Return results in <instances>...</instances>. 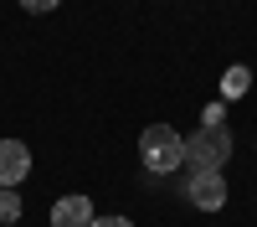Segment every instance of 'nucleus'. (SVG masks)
Instances as JSON below:
<instances>
[{
	"instance_id": "obj_8",
	"label": "nucleus",
	"mask_w": 257,
	"mask_h": 227,
	"mask_svg": "<svg viewBox=\"0 0 257 227\" xmlns=\"http://www.w3.org/2000/svg\"><path fill=\"white\" fill-rule=\"evenodd\" d=\"M21 6H26L31 16H52V11H57V0H21Z\"/></svg>"
},
{
	"instance_id": "obj_7",
	"label": "nucleus",
	"mask_w": 257,
	"mask_h": 227,
	"mask_svg": "<svg viewBox=\"0 0 257 227\" xmlns=\"http://www.w3.org/2000/svg\"><path fill=\"white\" fill-rule=\"evenodd\" d=\"M247 83H252V78H247V67H231V72H226V98L247 93Z\"/></svg>"
},
{
	"instance_id": "obj_9",
	"label": "nucleus",
	"mask_w": 257,
	"mask_h": 227,
	"mask_svg": "<svg viewBox=\"0 0 257 227\" xmlns=\"http://www.w3.org/2000/svg\"><path fill=\"white\" fill-rule=\"evenodd\" d=\"M88 227H134V222H128V217H93Z\"/></svg>"
},
{
	"instance_id": "obj_6",
	"label": "nucleus",
	"mask_w": 257,
	"mask_h": 227,
	"mask_svg": "<svg viewBox=\"0 0 257 227\" xmlns=\"http://www.w3.org/2000/svg\"><path fill=\"white\" fill-rule=\"evenodd\" d=\"M21 217V196H16V186H0V222H16Z\"/></svg>"
},
{
	"instance_id": "obj_4",
	"label": "nucleus",
	"mask_w": 257,
	"mask_h": 227,
	"mask_svg": "<svg viewBox=\"0 0 257 227\" xmlns=\"http://www.w3.org/2000/svg\"><path fill=\"white\" fill-rule=\"evenodd\" d=\"M26 171H31V150H26V139H0V186L26 181Z\"/></svg>"
},
{
	"instance_id": "obj_3",
	"label": "nucleus",
	"mask_w": 257,
	"mask_h": 227,
	"mask_svg": "<svg viewBox=\"0 0 257 227\" xmlns=\"http://www.w3.org/2000/svg\"><path fill=\"white\" fill-rule=\"evenodd\" d=\"M185 191H190V201H196L201 212H221V206H226V181H221V171H190Z\"/></svg>"
},
{
	"instance_id": "obj_1",
	"label": "nucleus",
	"mask_w": 257,
	"mask_h": 227,
	"mask_svg": "<svg viewBox=\"0 0 257 227\" xmlns=\"http://www.w3.org/2000/svg\"><path fill=\"white\" fill-rule=\"evenodd\" d=\"M139 160H144L149 176H175L185 165V139L170 129V124H149L139 134Z\"/></svg>"
},
{
	"instance_id": "obj_5",
	"label": "nucleus",
	"mask_w": 257,
	"mask_h": 227,
	"mask_svg": "<svg viewBox=\"0 0 257 227\" xmlns=\"http://www.w3.org/2000/svg\"><path fill=\"white\" fill-rule=\"evenodd\" d=\"M93 222V201L88 196H62L52 206V227H88Z\"/></svg>"
},
{
	"instance_id": "obj_2",
	"label": "nucleus",
	"mask_w": 257,
	"mask_h": 227,
	"mask_svg": "<svg viewBox=\"0 0 257 227\" xmlns=\"http://www.w3.org/2000/svg\"><path fill=\"white\" fill-rule=\"evenodd\" d=\"M226 155H231L226 124H201V129L185 139V165H190V171H221Z\"/></svg>"
}]
</instances>
